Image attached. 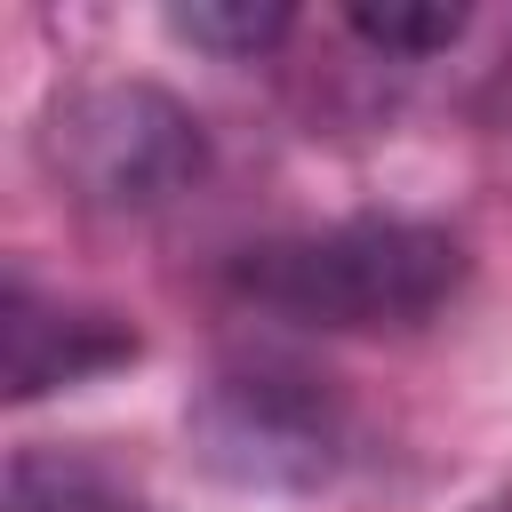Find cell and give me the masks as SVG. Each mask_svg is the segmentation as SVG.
I'll return each mask as SVG.
<instances>
[{
  "mask_svg": "<svg viewBox=\"0 0 512 512\" xmlns=\"http://www.w3.org/2000/svg\"><path fill=\"white\" fill-rule=\"evenodd\" d=\"M472 256L424 216H336L232 256V296L320 336H400L456 304Z\"/></svg>",
  "mask_w": 512,
  "mask_h": 512,
  "instance_id": "1",
  "label": "cell"
},
{
  "mask_svg": "<svg viewBox=\"0 0 512 512\" xmlns=\"http://www.w3.org/2000/svg\"><path fill=\"white\" fill-rule=\"evenodd\" d=\"M184 424H192L200 464L256 496H312L360 448V424H352V400L336 392V376L296 368V360L216 368Z\"/></svg>",
  "mask_w": 512,
  "mask_h": 512,
  "instance_id": "2",
  "label": "cell"
},
{
  "mask_svg": "<svg viewBox=\"0 0 512 512\" xmlns=\"http://www.w3.org/2000/svg\"><path fill=\"white\" fill-rule=\"evenodd\" d=\"M48 168L96 216H160L200 184L208 136L176 96L144 80H104L48 112Z\"/></svg>",
  "mask_w": 512,
  "mask_h": 512,
  "instance_id": "3",
  "label": "cell"
},
{
  "mask_svg": "<svg viewBox=\"0 0 512 512\" xmlns=\"http://www.w3.org/2000/svg\"><path fill=\"white\" fill-rule=\"evenodd\" d=\"M8 400H40L56 384H88L104 368H128L136 360V328L96 312V304H64L48 296L24 264L8 272Z\"/></svg>",
  "mask_w": 512,
  "mask_h": 512,
  "instance_id": "4",
  "label": "cell"
},
{
  "mask_svg": "<svg viewBox=\"0 0 512 512\" xmlns=\"http://www.w3.org/2000/svg\"><path fill=\"white\" fill-rule=\"evenodd\" d=\"M0 512H152V496L96 448H16Z\"/></svg>",
  "mask_w": 512,
  "mask_h": 512,
  "instance_id": "5",
  "label": "cell"
},
{
  "mask_svg": "<svg viewBox=\"0 0 512 512\" xmlns=\"http://www.w3.org/2000/svg\"><path fill=\"white\" fill-rule=\"evenodd\" d=\"M288 24H296V8H280V0H192V8H168V32L176 40H192L208 56H232V64L280 48Z\"/></svg>",
  "mask_w": 512,
  "mask_h": 512,
  "instance_id": "6",
  "label": "cell"
},
{
  "mask_svg": "<svg viewBox=\"0 0 512 512\" xmlns=\"http://www.w3.org/2000/svg\"><path fill=\"white\" fill-rule=\"evenodd\" d=\"M352 40L384 48V56H440L464 40V8H440V0H384V8H344Z\"/></svg>",
  "mask_w": 512,
  "mask_h": 512,
  "instance_id": "7",
  "label": "cell"
},
{
  "mask_svg": "<svg viewBox=\"0 0 512 512\" xmlns=\"http://www.w3.org/2000/svg\"><path fill=\"white\" fill-rule=\"evenodd\" d=\"M480 512H512V496H496V504H480Z\"/></svg>",
  "mask_w": 512,
  "mask_h": 512,
  "instance_id": "8",
  "label": "cell"
}]
</instances>
